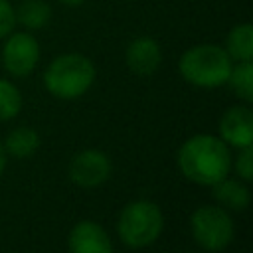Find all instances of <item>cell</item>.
<instances>
[{"mask_svg":"<svg viewBox=\"0 0 253 253\" xmlns=\"http://www.w3.org/2000/svg\"><path fill=\"white\" fill-rule=\"evenodd\" d=\"M180 172L200 186H213L231 170L229 146L213 134H194L178 150Z\"/></svg>","mask_w":253,"mask_h":253,"instance_id":"cell-1","label":"cell"},{"mask_svg":"<svg viewBox=\"0 0 253 253\" xmlns=\"http://www.w3.org/2000/svg\"><path fill=\"white\" fill-rule=\"evenodd\" d=\"M97 77L95 63L77 51L61 53L49 61L43 71V87L55 99L71 101L85 95Z\"/></svg>","mask_w":253,"mask_h":253,"instance_id":"cell-2","label":"cell"},{"mask_svg":"<svg viewBox=\"0 0 253 253\" xmlns=\"http://www.w3.org/2000/svg\"><path fill=\"white\" fill-rule=\"evenodd\" d=\"M231 57L217 43H198L186 49L178 59L182 79L200 89H215L227 83Z\"/></svg>","mask_w":253,"mask_h":253,"instance_id":"cell-3","label":"cell"},{"mask_svg":"<svg viewBox=\"0 0 253 253\" xmlns=\"http://www.w3.org/2000/svg\"><path fill=\"white\" fill-rule=\"evenodd\" d=\"M164 227V215L160 208L150 200H134L126 204L117 221V233L121 241L132 249L146 247L158 239Z\"/></svg>","mask_w":253,"mask_h":253,"instance_id":"cell-4","label":"cell"},{"mask_svg":"<svg viewBox=\"0 0 253 253\" xmlns=\"http://www.w3.org/2000/svg\"><path fill=\"white\" fill-rule=\"evenodd\" d=\"M190 229L194 241L206 251L225 249L235 235L233 219L221 206H200L194 210Z\"/></svg>","mask_w":253,"mask_h":253,"instance_id":"cell-5","label":"cell"},{"mask_svg":"<svg viewBox=\"0 0 253 253\" xmlns=\"http://www.w3.org/2000/svg\"><path fill=\"white\" fill-rule=\"evenodd\" d=\"M40 43L32 32H12L4 38L2 65L12 77H28L40 63Z\"/></svg>","mask_w":253,"mask_h":253,"instance_id":"cell-6","label":"cell"},{"mask_svg":"<svg viewBox=\"0 0 253 253\" xmlns=\"http://www.w3.org/2000/svg\"><path fill=\"white\" fill-rule=\"evenodd\" d=\"M113 164L111 158L97 148H85L73 154L69 162V178L79 188H97L111 178Z\"/></svg>","mask_w":253,"mask_h":253,"instance_id":"cell-7","label":"cell"},{"mask_svg":"<svg viewBox=\"0 0 253 253\" xmlns=\"http://www.w3.org/2000/svg\"><path fill=\"white\" fill-rule=\"evenodd\" d=\"M219 138L227 146L243 148L253 144V111L247 105L229 107L219 119Z\"/></svg>","mask_w":253,"mask_h":253,"instance_id":"cell-8","label":"cell"},{"mask_svg":"<svg viewBox=\"0 0 253 253\" xmlns=\"http://www.w3.org/2000/svg\"><path fill=\"white\" fill-rule=\"evenodd\" d=\"M69 253H113V243L103 225L91 219L75 223L67 235Z\"/></svg>","mask_w":253,"mask_h":253,"instance_id":"cell-9","label":"cell"},{"mask_svg":"<svg viewBox=\"0 0 253 253\" xmlns=\"http://www.w3.org/2000/svg\"><path fill=\"white\" fill-rule=\"evenodd\" d=\"M125 61L126 67L140 77H148L152 75L160 63H162V49L158 45V42L150 36H138L134 40H130V43L126 45L125 51Z\"/></svg>","mask_w":253,"mask_h":253,"instance_id":"cell-10","label":"cell"},{"mask_svg":"<svg viewBox=\"0 0 253 253\" xmlns=\"http://www.w3.org/2000/svg\"><path fill=\"white\" fill-rule=\"evenodd\" d=\"M211 194L223 210H233V211H243L247 210L251 202L249 188L241 180H231V178H221L211 186Z\"/></svg>","mask_w":253,"mask_h":253,"instance_id":"cell-11","label":"cell"},{"mask_svg":"<svg viewBox=\"0 0 253 253\" xmlns=\"http://www.w3.org/2000/svg\"><path fill=\"white\" fill-rule=\"evenodd\" d=\"M223 49L231 57V61H253V26L249 22L235 24L227 36Z\"/></svg>","mask_w":253,"mask_h":253,"instance_id":"cell-12","label":"cell"},{"mask_svg":"<svg viewBox=\"0 0 253 253\" xmlns=\"http://www.w3.org/2000/svg\"><path fill=\"white\" fill-rule=\"evenodd\" d=\"M51 20V6L45 0H20L16 8V24L28 32L42 30Z\"/></svg>","mask_w":253,"mask_h":253,"instance_id":"cell-13","label":"cell"},{"mask_svg":"<svg viewBox=\"0 0 253 253\" xmlns=\"http://www.w3.org/2000/svg\"><path fill=\"white\" fill-rule=\"evenodd\" d=\"M38 146H40V136L30 126H18V128L10 130L4 140L6 154H10L14 158H28L38 150Z\"/></svg>","mask_w":253,"mask_h":253,"instance_id":"cell-14","label":"cell"},{"mask_svg":"<svg viewBox=\"0 0 253 253\" xmlns=\"http://www.w3.org/2000/svg\"><path fill=\"white\" fill-rule=\"evenodd\" d=\"M229 89L241 99L243 103L253 101V63L251 61H235L231 65L229 77H227Z\"/></svg>","mask_w":253,"mask_h":253,"instance_id":"cell-15","label":"cell"},{"mask_svg":"<svg viewBox=\"0 0 253 253\" xmlns=\"http://www.w3.org/2000/svg\"><path fill=\"white\" fill-rule=\"evenodd\" d=\"M22 109V93L20 89L8 81L0 79V121L14 119Z\"/></svg>","mask_w":253,"mask_h":253,"instance_id":"cell-16","label":"cell"},{"mask_svg":"<svg viewBox=\"0 0 253 253\" xmlns=\"http://www.w3.org/2000/svg\"><path fill=\"white\" fill-rule=\"evenodd\" d=\"M233 168L243 182L253 180V148L251 146L237 148V158L233 162Z\"/></svg>","mask_w":253,"mask_h":253,"instance_id":"cell-17","label":"cell"},{"mask_svg":"<svg viewBox=\"0 0 253 253\" xmlns=\"http://www.w3.org/2000/svg\"><path fill=\"white\" fill-rule=\"evenodd\" d=\"M16 30V8L10 0H0V40Z\"/></svg>","mask_w":253,"mask_h":253,"instance_id":"cell-18","label":"cell"},{"mask_svg":"<svg viewBox=\"0 0 253 253\" xmlns=\"http://www.w3.org/2000/svg\"><path fill=\"white\" fill-rule=\"evenodd\" d=\"M61 6H65V8H79V6H83L85 4V0H57Z\"/></svg>","mask_w":253,"mask_h":253,"instance_id":"cell-19","label":"cell"},{"mask_svg":"<svg viewBox=\"0 0 253 253\" xmlns=\"http://www.w3.org/2000/svg\"><path fill=\"white\" fill-rule=\"evenodd\" d=\"M6 156H8V154H6V150H4V146L0 144V176L4 174V168H6V160H8Z\"/></svg>","mask_w":253,"mask_h":253,"instance_id":"cell-20","label":"cell"}]
</instances>
